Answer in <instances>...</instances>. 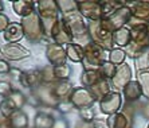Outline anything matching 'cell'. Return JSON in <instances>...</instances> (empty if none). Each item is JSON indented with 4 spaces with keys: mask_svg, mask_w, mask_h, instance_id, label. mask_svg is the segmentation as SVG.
<instances>
[{
    "mask_svg": "<svg viewBox=\"0 0 149 128\" xmlns=\"http://www.w3.org/2000/svg\"><path fill=\"white\" fill-rule=\"evenodd\" d=\"M121 105V97L118 93H109V96H106L101 103V109L105 113H111V112L117 111Z\"/></svg>",
    "mask_w": 149,
    "mask_h": 128,
    "instance_id": "obj_1",
    "label": "cell"
},
{
    "mask_svg": "<svg viewBox=\"0 0 149 128\" xmlns=\"http://www.w3.org/2000/svg\"><path fill=\"white\" fill-rule=\"evenodd\" d=\"M130 78V68L128 65H122L118 69L117 76L114 78V85L116 87H124L125 82H128Z\"/></svg>",
    "mask_w": 149,
    "mask_h": 128,
    "instance_id": "obj_2",
    "label": "cell"
},
{
    "mask_svg": "<svg viewBox=\"0 0 149 128\" xmlns=\"http://www.w3.org/2000/svg\"><path fill=\"white\" fill-rule=\"evenodd\" d=\"M141 93V87L139 85V82H130L128 87L125 88V94L128 100H134L140 96Z\"/></svg>",
    "mask_w": 149,
    "mask_h": 128,
    "instance_id": "obj_3",
    "label": "cell"
},
{
    "mask_svg": "<svg viewBox=\"0 0 149 128\" xmlns=\"http://www.w3.org/2000/svg\"><path fill=\"white\" fill-rule=\"evenodd\" d=\"M114 42L118 45H128L129 42V31L126 28H121V30H117V32L114 34Z\"/></svg>",
    "mask_w": 149,
    "mask_h": 128,
    "instance_id": "obj_4",
    "label": "cell"
},
{
    "mask_svg": "<svg viewBox=\"0 0 149 128\" xmlns=\"http://www.w3.org/2000/svg\"><path fill=\"white\" fill-rule=\"evenodd\" d=\"M136 65H137V69L148 68V66H149V49H144V50H142V53H140Z\"/></svg>",
    "mask_w": 149,
    "mask_h": 128,
    "instance_id": "obj_5",
    "label": "cell"
},
{
    "mask_svg": "<svg viewBox=\"0 0 149 128\" xmlns=\"http://www.w3.org/2000/svg\"><path fill=\"white\" fill-rule=\"evenodd\" d=\"M109 125H110V128H125L124 115H113L109 119Z\"/></svg>",
    "mask_w": 149,
    "mask_h": 128,
    "instance_id": "obj_6",
    "label": "cell"
},
{
    "mask_svg": "<svg viewBox=\"0 0 149 128\" xmlns=\"http://www.w3.org/2000/svg\"><path fill=\"white\" fill-rule=\"evenodd\" d=\"M140 81H141L142 88H144V90H145L146 96L149 97V72L140 73Z\"/></svg>",
    "mask_w": 149,
    "mask_h": 128,
    "instance_id": "obj_7",
    "label": "cell"
},
{
    "mask_svg": "<svg viewBox=\"0 0 149 128\" xmlns=\"http://www.w3.org/2000/svg\"><path fill=\"white\" fill-rule=\"evenodd\" d=\"M124 57L125 54L122 50H113L110 54V61L114 63H121L124 61Z\"/></svg>",
    "mask_w": 149,
    "mask_h": 128,
    "instance_id": "obj_8",
    "label": "cell"
},
{
    "mask_svg": "<svg viewBox=\"0 0 149 128\" xmlns=\"http://www.w3.org/2000/svg\"><path fill=\"white\" fill-rule=\"evenodd\" d=\"M104 74L108 77H111L114 74V65L111 63H105L104 65Z\"/></svg>",
    "mask_w": 149,
    "mask_h": 128,
    "instance_id": "obj_9",
    "label": "cell"
},
{
    "mask_svg": "<svg viewBox=\"0 0 149 128\" xmlns=\"http://www.w3.org/2000/svg\"><path fill=\"white\" fill-rule=\"evenodd\" d=\"M148 128H149V127H148Z\"/></svg>",
    "mask_w": 149,
    "mask_h": 128,
    "instance_id": "obj_10",
    "label": "cell"
}]
</instances>
